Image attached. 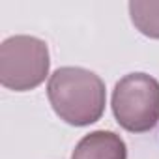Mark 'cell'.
<instances>
[{
  "instance_id": "3",
  "label": "cell",
  "mask_w": 159,
  "mask_h": 159,
  "mask_svg": "<svg viewBox=\"0 0 159 159\" xmlns=\"http://www.w3.org/2000/svg\"><path fill=\"white\" fill-rule=\"evenodd\" d=\"M112 112L131 133H144L159 122V83L146 73H129L116 83Z\"/></svg>"
},
{
  "instance_id": "1",
  "label": "cell",
  "mask_w": 159,
  "mask_h": 159,
  "mask_svg": "<svg viewBox=\"0 0 159 159\" xmlns=\"http://www.w3.org/2000/svg\"><path fill=\"white\" fill-rule=\"evenodd\" d=\"M54 112L71 125H90L105 111V83L84 67H60L47 84Z\"/></svg>"
},
{
  "instance_id": "4",
  "label": "cell",
  "mask_w": 159,
  "mask_h": 159,
  "mask_svg": "<svg viewBox=\"0 0 159 159\" xmlns=\"http://www.w3.org/2000/svg\"><path fill=\"white\" fill-rule=\"evenodd\" d=\"M71 159H127V148L112 131H94L79 140Z\"/></svg>"
},
{
  "instance_id": "2",
  "label": "cell",
  "mask_w": 159,
  "mask_h": 159,
  "mask_svg": "<svg viewBox=\"0 0 159 159\" xmlns=\"http://www.w3.org/2000/svg\"><path fill=\"white\" fill-rule=\"evenodd\" d=\"M49 66V49L43 39L13 36L0 45V83L10 90L26 92L39 86Z\"/></svg>"
},
{
  "instance_id": "5",
  "label": "cell",
  "mask_w": 159,
  "mask_h": 159,
  "mask_svg": "<svg viewBox=\"0 0 159 159\" xmlns=\"http://www.w3.org/2000/svg\"><path fill=\"white\" fill-rule=\"evenodd\" d=\"M129 13L140 34L159 39V2H131Z\"/></svg>"
}]
</instances>
